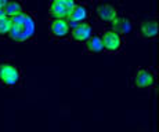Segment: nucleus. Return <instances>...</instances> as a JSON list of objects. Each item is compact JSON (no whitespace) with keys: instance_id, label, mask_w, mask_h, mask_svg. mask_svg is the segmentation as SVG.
Masks as SVG:
<instances>
[{"instance_id":"obj_1","label":"nucleus","mask_w":159,"mask_h":132,"mask_svg":"<svg viewBox=\"0 0 159 132\" xmlns=\"http://www.w3.org/2000/svg\"><path fill=\"white\" fill-rule=\"evenodd\" d=\"M11 28L7 35L8 41L13 43H29L36 37V17L32 11L24 10L22 13L13 15Z\"/></svg>"},{"instance_id":"obj_6","label":"nucleus","mask_w":159,"mask_h":132,"mask_svg":"<svg viewBox=\"0 0 159 132\" xmlns=\"http://www.w3.org/2000/svg\"><path fill=\"white\" fill-rule=\"evenodd\" d=\"M134 32L143 41H154L158 37V19L157 17L136 18Z\"/></svg>"},{"instance_id":"obj_9","label":"nucleus","mask_w":159,"mask_h":132,"mask_svg":"<svg viewBox=\"0 0 159 132\" xmlns=\"http://www.w3.org/2000/svg\"><path fill=\"white\" fill-rule=\"evenodd\" d=\"M71 26L65 18H48V36L51 40H69Z\"/></svg>"},{"instance_id":"obj_16","label":"nucleus","mask_w":159,"mask_h":132,"mask_svg":"<svg viewBox=\"0 0 159 132\" xmlns=\"http://www.w3.org/2000/svg\"><path fill=\"white\" fill-rule=\"evenodd\" d=\"M4 10H3V8H0V18H2V17H4Z\"/></svg>"},{"instance_id":"obj_8","label":"nucleus","mask_w":159,"mask_h":132,"mask_svg":"<svg viewBox=\"0 0 159 132\" xmlns=\"http://www.w3.org/2000/svg\"><path fill=\"white\" fill-rule=\"evenodd\" d=\"M90 18H91V4L78 0L65 19L68 22V25L73 28L78 25V23L83 22V21H89Z\"/></svg>"},{"instance_id":"obj_15","label":"nucleus","mask_w":159,"mask_h":132,"mask_svg":"<svg viewBox=\"0 0 159 132\" xmlns=\"http://www.w3.org/2000/svg\"><path fill=\"white\" fill-rule=\"evenodd\" d=\"M7 3H8V0H0V8H4Z\"/></svg>"},{"instance_id":"obj_10","label":"nucleus","mask_w":159,"mask_h":132,"mask_svg":"<svg viewBox=\"0 0 159 132\" xmlns=\"http://www.w3.org/2000/svg\"><path fill=\"white\" fill-rule=\"evenodd\" d=\"M78 0H50L48 18H66Z\"/></svg>"},{"instance_id":"obj_11","label":"nucleus","mask_w":159,"mask_h":132,"mask_svg":"<svg viewBox=\"0 0 159 132\" xmlns=\"http://www.w3.org/2000/svg\"><path fill=\"white\" fill-rule=\"evenodd\" d=\"M94 30H96V28H94V23L91 22V19L83 21V22L78 23L76 26L71 28V33H69V41L83 43L84 40H87L91 35H93Z\"/></svg>"},{"instance_id":"obj_7","label":"nucleus","mask_w":159,"mask_h":132,"mask_svg":"<svg viewBox=\"0 0 159 132\" xmlns=\"http://www.w3.org/2000/svg\"><path fill=\"white\" fill-rule=\"evenodd\" d=\"M134 25H136V17L133 14H129L122 10L120 13L116 15V18L109 23L108 28L114 29L115 32L120 33L122 36L126 37V35L134 32Z\"/></svg>"},{"instance_id":"obj_12","label":"nucleus","mask_w":159,"mask_h":132,"mask_svg":"<svg viewBox=\"0 0 159 132\" xmlns=\"http://www.w3.org/2000/svg\"><path fill=\"white\" fill-rule=\"evenodd\" d=\"M82 44H83V51L86 54L102 53V40H101V35H100V30L96 29L93 35H91L87 40H84Z\"/></svg>"},{"instance_id":"obj_4","label":"nucleus","mask_w":159,"mask_h":132,"mask_svg":"<svg viewBox=\"0 0 159 132\" xmlns=\"http://www.w3.org/2000/svg\"><path fill=\"white\" fill-rule=\"evenodd\" d=\"M157 77L158 73L155 67L139 66L133 70V75H131V87L137 90H151L157 85Z\"/></svg>"},{"instance_id":"obj_5","label":"nucleus","mask_w":159,"mask_h":132,"mask_svg":"<svg viewBox=\"0 0 159 132\" xmlns=\"http://www.w3.org/2000/svg\"><path fill=\"white\" fill-rule=\"evenodd\" d=\"M100 30V35H101L102 40V51L109 55H115L119 54L125 47V43H126V37L122 36L120 33L115 32L111 28H101Z\"/></svg>"},{"instance_id":"obj_2","label":"nucleus","mask_w":159,"mask_h":132,"mask_svg":"<svg viewBox=\"0 0 159 132\" xmlns=\"http://www.w3.org/2000/svg\"><path fill=\"white\" fill-rule=\"evenodd\" d=\"M123 10L122 6L116 2H98L91 3V22L94 23L96 29H101V28L109 26V23L116 18L120 11Z\"/></svg>"},{"instance_id":"obj_3","label":"nucleus","mask_w":159,"mask_h":132,"mask_svg":"<svg viewBox=\"0 0 159 132\" xmlns=\"http://www.w3.org/2000/svg\"><path fill=\"white\" fill-rule=\"evenodd\" d=\"M22 85V67L8 58H0V87L17 88Z\"/></svg>"},{"instance_id":"obj_13","label":"nucleus","mask_w":159,"mask_h":132,"mask_svg":"<svg viewBox=\"0 0 159 132\" xmlns=\"http://www.w3.org/2000/svg\"><path fill=\"white\" fill-rule=\"evenodd\" d=\"M3 10H4V14L7 17H13V15L22 13L25 10V4H24L22 0H8V3Z\"/></svg>"},{"instance_id":"obj_14","label":"nucleus","mask_w":159,"mask_h":132,"mask_svg":"<svg viewBox=\"0 0 159 132\" xmlns=\"http://www.w3.org/2000/svg\"><path fill=\"white\" fill-rule=\"evenodd\" d=\"M11 28V18L4 15L0 18V39H7V35Z\"/></svg>"}]
</instances>
